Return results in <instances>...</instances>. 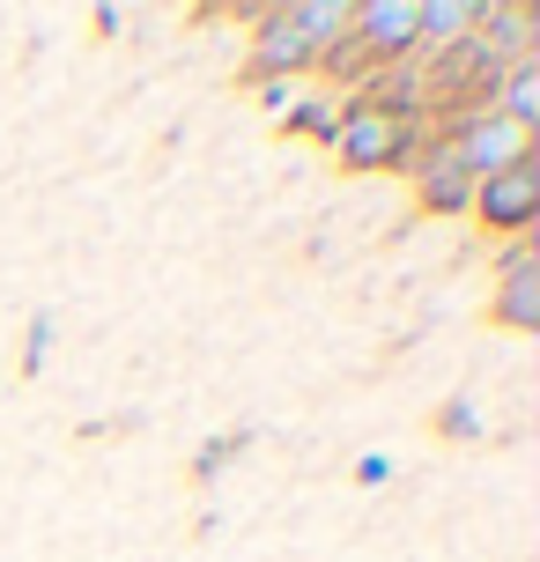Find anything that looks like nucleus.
Instances as JSON below:
<instances>
[{"label": "nucleus", "instance_id": "6e6552de", "mask_svg": "<svg viewBox=\"0 0 540 562\" xmlns=\"http://www.w3.org/2000/svg\"><path fill=\"white\" fill-rule=\"evenodd\" d=\"M482 8L488 0H415V30H423V59L459 45V37H474L482 30Z\"/></svg>", "mask_w": 540, "mask_h": 562}, {"label": "nucleus", "instance_id": "f8f14e48", "mask_svg": "<svg viewBox=\"0 0 540 562\" xmlns=\"http://www.w3.org/2000/svg\"><path fill=\"white\" fill-rule=\"evenodd\" d=\"M437 437H452V445H482V437H488L482 407H474L466 393H459V400H445V407H437Z\"/></svg>", "mask_w": 540, "mask_h": 562}, {"label": "nucleus", "instance_id": "dca6fc26", "mask_svg": "<svg viewBox=\"0 0 540 562\" xmlns=\"http://www.w3.org/2000/svg\"><path fill=\"white\" fill-rule=\"evenodd\" d=\"M259 104H267V112L282 119L289 104H296V82H259Z\"/></svg>", "mask_w": 540, "mask_h": 562}, {"label": "nucleus", "instance_id": "423d86ee", "mask_svg": "<svg viewBox=\"0 0 540 562\" xmlns=\"http://www.w3.org/2000/svg\"><path fill=\"white\" fill-rule=\"evenodd\" d=\"M348 37L363 45L370 67H400V59H423L415 0H363V8H348Z\"/></svg>", "mask_w": 540, "mask_h": 562}, {"label": "nucleus", "instance_id": "1a4fd4ad", "mask_svg": "<svg viewBox=\"0 0 540 562\" xmlns=\"http://www.w3.org/2000/svg\"><path fill=\"white\" fill-rule=\"evenodd\" d=\"M245 445H252V429H223V437H207V445L193 451L185 481H193V488H207L215 474H229V467H237V451H245Z\"/></svg>", "mask_w": 540, "mask_h": 562}, {"label": "nucleus", "instance_id": "0eeeda50", "mask_svg": "<svg viewBox=\"0 0 540 562\" xmlns=\"http://www.w3.org/2000/svg\"><path fill=\"white\" fill-rule=\"evenodd\" d=\"M488 318H496L504 334H540V252H533V237H526L518 252H504V267H496V296H488Z\"/></svg>", "mask_w": 540, "mask_h": 562}, {"label": "nucleus", "instance_id": "f03ea898", "mask_svg": "<svg viewBox=\"0 0 540 562\" xmlns=\"http://www.w3.org/2000/svg\"><path fill=\"white\" fill-rule=\"evenodd\" d=\"M318 67V37L289 8H259L252 15V45H245V67H237V82L259 89V82H296V75H312Z\"/></svg>", "mask_w": 540, "mask_h": 562}, {"label": "nucleus", "instance_id": "f257e3e1", "mask_svg": "<svg viewBox=\"0 0 540 562\" xmlns=\"http://www.w3.org/2000/svg\"><path fill=\"white\" fill-rule=\"evenodd\" d=\"M429 119H407V112H378L363 97H341V119H334V164L341 170H407V156L423 148Z\"/></svg>", "mask_w": 540, "mask_h": 562}, {"label": "nucleus", "instance_id": "20e7f679", "mask_svg": "<svg viewBox=\"0 0 540 562\" xmlns=\"http://www.w3.org/2000/svg\"><path fill=\"white\" fill-rule=\"evenodd\" d=\"M445 140H452V156L466 164V178H474V186H482V178H496V170H511L518 156H533V134H526V126H511L496 104H482V112H466V119H445Z\"/></svg>", "mask_w": 540, "mask_h": 562}, {"label": "nucleus", "instance_id": "9d476101", "mask_svg": "<svg viewBox=\"0 0 540 562\" xmlns=\"http://www.w3.org/2000/svg\"><path fill=\"white\" fill-rule=\"evenodd\" d=\"M334 119H341V104L334 97H296L282 112V134H312V140H334Z\"/></svg>", "mask_w": 540, "mask_h": 562}, {"label": "nucleus", "instance_id": "4468645a", "mask_svg": "<svg viewBox=\"0 0 540 562\" xmlns=\"http://www.w3.org/2000/svg\"><path fill=\"white\" fill-rule=\"evenodd\" d=\"M356 481H363V488H385V481H393V459H385V451L356 459Z\"/></svg>", "mask_w": 540, "mask_h": 562}, {"label": "nucleus", "instance_id": "9b49d317", "mask_svg": "<svg viewBox=\"0 0 540 562\" xmlns=\"http://www.w3.org/2000/svg\"><path fill=\"white\" fill-rule=\"evenodd\" d=\"M348 8H356V0H296L289 15L312 30V37H318V53H326V45H334V37L348 30Z\"/></svg>", "mask_w": 540, "mask_h": 562}, {"label": "nucleus", "instance_id": "39448f33", "mask_svg": "<svg viewBox=\"0 0 540 562\" xmlns=\"http://www.w3.org/2000/svg\"><path fill=\"white\" fill-rule=\"evenodd\" d=\"M407 186H415V207H423V215H466V207H474V178H466V164L452 156L445 126H429L423 148L407 156Z\"/></svg>", "mask_w": 540, "mask_h": 562}, {"label": "nucleus", "instance_id": "7ed1b4c3", "mask_svg": "<svg viewBox=\"0 0 540 562\" xmlns=\"http://www.w3.org/2000/svg\"><path fill=\"white\" fill-rule=\"evenodd\" d=\"M482 229H496V237H533V223H540V148L533 156H518L511 170H496V178H482L474 186V207H466Z\"/></svg>", "mask_w": 540, "mask_h": 562}, {"label": "nucleus", "instance_id": "2eb2a0df", "mask_svg": "<svg viewBox=\"0 0 540 562\" xmlns=\"http://www.w3.org/2000/svg\"><path fill=\"white\" fill-rule=\"evenodd\" d=\"M89 23L104 30V37H119V30H126V8H119V0H97V8H89Z\"/></svg>", "mask_w": 540, "mask_h": 562}, {"label": "nucleus", "instance_id": "ddd939ff", "mask_svg": "<svg viewBox=\"0 0 540 562\" xmlns=\"http://www.w3.org/2000/svg\"><path fill=\"white\" fill-rule=\"evenodd\" d=\"M53 340H59V318H53V311H37V318H30V334H23V378H45Z\"/></svg>", "mask_w": 540, "mask_h": 562}]
</instances>
